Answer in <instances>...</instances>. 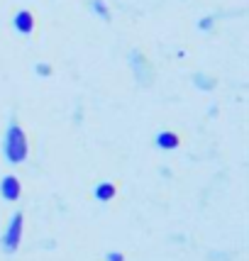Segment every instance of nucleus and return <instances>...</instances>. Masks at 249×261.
<instances>
[{
    "instance_id": "f257e3e1",
    "label": "nucleus",
    "mask_w": 249,
    "mask_h": 261,
    "mask_svg": "<svg viewBox=\"0 0 249 261\" xmlns=\"http://www.w3.org/2000/svg\"><path fill=\"white\" fill-rule=\"evenodd\" d=\"M3 151H5V159L10 164H24L30 156V142L24 129L17 122H10L8 132H5V142H3Z\"/></svg>"
},
{
    "instance_id": "f03ea898",
    "label": "nucleus",
    "mask_w": 249,
    "mask_h": 261,
    "mask_svg": "<svg viewBox=\"0 0 249 261\" xmlns=\"http://www.w3.org/2000/svg\"><path fill=\"white\" fill-rule=\"evenodd\" d=\"M22 232H24V215L22 213H15L5 227V234H3V251L5 254H15L22 244Z\"/></svg>"
},
{
    "instance_id": "7ed1b4c3",
    "label": "nucleus",
    "mask_w": 249,
    "mask_h": 261,
    "mask_svg": "<svg viewBox=\"0 0 249 261\" xmlns=\"http://www.w3.org/2000/svg\"><path fill=\"white\" fill-rule=\"evenodd\" d=\"M0 195H3V200H8V203H15V200H20V195H22V183L17 176H3V181H0Z\"/></svg>"
},
{
    "instance_id": "20e7f679",
    "label": "nucleus",
    "mask_w": 249,
    "mask_h": 261,
    "mask_svg": "<svg viewBox=\"0 0 249 261\" xmlns=\"http://www.w3.org/2000/svg\"><path fill=\"white\" fill-rule=\"evenodd\" d=\"M12 27L17 30L20 34H32L34 32V15L30 10H20L15 12V17H12Z\"/></svg>"
},
{
    "instance_id": "39448f33",
    "label": "nucleus",
    "mask_w": 249,
    "mask_h": 261,
    "mask_svg": "<svg viewBox=\"0 0 249 261\" xmlns=\"http://www.w3.org/2000/svg\"><path fill=\"white\" fill-rule=\"evenodd\" d=\"M154 142H157V147L161 149V151H171V149H179V144H181L179 135H176V132H171V129H164V132H159Z\"/></svg>"
},
{
    "instance_id": "423d86ee",
    "label": "nucleus",
    "mask_w": 249,
    "mask_h": 261,
    "mask_svg": "<svg viewBox=\"0 0 249 261\" xmlns=\"http://www.w3.org/2000/svg\"><path fill=\"white\" fill-rule=\"evenodd\" d=\"M115 193H117V188H115L110 181H103V183H98V186L93 188L95 200H101V203H110V200L115 198Z\"/></svg>"
},
{
    "instance_id": "0eeeda50",
    "label": "nucleus",
    "mask_w": 249,
    "mask_h": 261,
    "mask_svg": "<svg viewBox=\"0 0 249 261\" xmlns=\"http://www.w3.org/2000/svg\"><path fill=\"white\" fill-rule=\"evenodd\" d=\"M91 8L93 12L103 17V20H110V10H108V5H105V0H91Z\"/></svg>"
},
{
    "instance_id": "6e6552de",
    "label": "nucleus",
    "mask_w": 249,
    "mask_h": 261,
    "mask_svg": "<svg viewBox=\"0 0 249 261\" xmlns=\"http://www.w3.org/2000/svg\"><path fill=\"white\" fill-rule=\"evenodd\" d=\"M34 71H37V76H42V79H49V76L54 73L52 64H46V61H39V64H34Z\"/></svg>"
},
{
    "instance_id": "1a4fd4ad",
    "label": "nucleus",
    "mask_w": 249,
    "mask_h": 261,
    "mask_svg": "<svg viewBox=\"0 0 249 261\" xmlns=\"http://www.w3.org/2000/svg\"><path fill=\"white\" fill-rule=\"evenodd\" d=\"M105 261H124V254L122 251H108V254H105Z\"/></svg>"
},
{
    "instance_id": "9d476101",
    "label": "nucleus",
    "mask_w": 249,
    "mask_h": 261,
    "mask_svg": "<svg viewBox=\"0 0 249 261\" xmlns=\"http://www.w3.org/2000/svg\"><path fill=\"white\" fill-rule=\"evenodd\" d=\"M213 24H215V20H213V17H203V20H201V22H198V27H201V30H210V27H213Z\"/></svg>"
}]
</instances>
